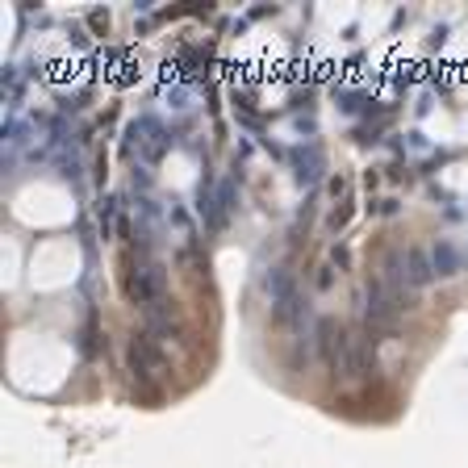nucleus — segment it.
<instances>
[{
    "label": "nucleus",
    "mask_w": 468,
    "mask_h": 468,
    "mask_svg": "<svg viewBox=\"0 0 468 468\" xmlns=\"http://www.w3.org/2000/svg\"><path fill=\"white\" fill-rule=\"evenodd\" d=\"M164 289H167V276H164V268H159V263L126 260V272H122V292H126L134 305L151 310L155 302H164Z\"/></svg>",
    "instance_id": "obj_1"
},
{
    "label": "nucleus",
    "mask_w": 468,
    "mask_h": 468,
    "mask_svg": "<svg viewBox=\"0 0 468 468\" xmlns=\"http://www.w3.org/2000/svg\"><path fill=\"white\" fill-rule=\"evenodd\" d=\"M126 364H130V372H134L138 380H155L159 372L167 368V360H164V351H159V343L151 339V335H134L130 339V351H126Z\"/></svg>",
    "instance_id": "obj_2"
},
{
    "label": "nucleus",
    "mask_w": 468,
    "mask_h": 468,
    "mask_svg": "<svg viewBox=\"0 0 468 468\" xmlns=\"http://www.w3.org/2000/svg\"><path fill=\"white\" fill-rule=\"evenodd\" d=\"M314 335H318V356H322V364H326L331 372H343V360H347L351 335L339 326V318H322Z\"/></svg>",
    "instance_id": "obj_3"
},
{
    "label": "nucleus",
    "mask_w": 468,
    "mask_h": 468,
    "mask_svg": "<svg viewBox=\"0 0 468 468\" xmlns=\"http://www.w3.org/2000/svg\"><path fill=\"white\" fill-rule=\"evenodd\" d=\"M146 335H151V339H172L176 335V314L167 302H155L146 310Z\"/></svg>",
    "instance_id": "obj_4"
},
{
    "label": "nucleus",
    "mask_w": 468,
    "mask_h": 468,
    "mask_svg": "<svg viewBox=\"0 0 468 468\" xmlns=\"http://www.w3.org/2000/svg\"><path fill=\"white\" fill-rule=\"evenodd\" d=\"M401 268H406V284H414V289H422V284L431 281V263H427V255H422L419 247L406 255V263H401Z\"/></svg>",
    "instance_id": "obj_5"
},
{
    "label": "nucleus",
    "mask_w": 468,
    "mask_h": 468,
    "mask_svg": "<svg viewBox=\"0 0 468 468\" xmlns=\"http://www.w3.org/2000/svg\"><path fill=\"white\" fill-rule=\"evenodd\" d=\"M435 263L443 268V276H452V263H456V255H452V247H443V251L435 255Z\"/></svg>",
    "instance_id": "obj_6"
}]
</instances>
